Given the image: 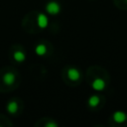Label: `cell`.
<instances>
[{"mask_svg":"<svg viewBox=\"0 0 127 127\" xmlns=\"http://www.w3.org/2000/svg\"><path fill=\"white\" fill-rule=\"evenodd\" d=\"M45 120H46L45 123H40L41 126H44V127H59V123H57L54 119H52V118H45Z\"/></svg>","mask_w":127,"mask_h":127,"instance_id":"11","label":"cell"},{"mask_svg":"<svg viewBox=\"0 0 127 127\" xmlns=\"http://www.w3.org/2000/svg\"><path fill=\"white\" fill-rule=\"evenodd\" d=\"M101 96L98 95V94H92L88 97L87 99V105L89 108H92V109H95L97 108L100 104H101Z\"/></svg>","mask_w":127,"mask_h":127,"instance_id":"9","label":"cell"},{"mask_svg":"<svg viewBox=\"0 0 127 127\" xmlns=\"http://www.w3.org/2000/svg\"><path fill=\"white\" fill-rule=\"evenodd\" d=\"M50 50H52L50 43L45 41H41L35 46V54L39 57H46L50 55Z\"/></svg>","mask_w":127,"mask_h":127,"instance_id":"7","label":"cell"},{"mask_svg":"<svg viewBox=\"0 0 127 127\" xmlns=\"http://www.w3.org/2000/svg\"><path fill=\"white\" fill-rule=\"evenodd\" d=\"M21 81V77L18 71L11 67L7 66L0 69V91H12L16 89Z\"/></svg>","mask_w":127,"mask_h":127,"instance_id":"1","label":"cell"},{"mask_svg":"<svg viewBox=\"0 0 127 127\" xmlns=\"http://www.w3.org/2000/svg\"><path fill=\"white\" fill-rule=\"evenodd\" d=\"M112 119L118 123V124H122L124 123L125 121H127V114L123 111H116L113 113L112 115Z\"/></svg>","mask_w":127,"mask_h":127,"instance_id":"10","label":"cell"},{"mask_svg":"<svg viewBox=\"0 0 127 127\" xmlns=\"http://www.w3.org/2000/svg\"><path fill=\"white\" fill-rule=\"evenodd\" d=\"M63 78L67 84L75 85L81 81V72L76 66H67L63 70Z\"/></svg>","mask_w":127,"mask_h":127,"instance_id":"2","label":"cell"},{"mask_svg":"<svg viewBox=\"0 0 127 127\" xmlns=\"http://www.w3.org/2000/svg\"><path fill=\"white\" fill-rule=\"evenodd\" d=\"M46 13L51 16H57L62 12V6L57 0H50L45 5Z\"/></svg>","mask_w":127,"mask_h":127,"instance_id":"6","label":"cell"},{"mask_svg":"<svg viewBox=\"0 0 127 127\" xmlns=\"http://www.w3.org/2000/svg\"><path fill=\"white\" fill-rule=\"evenodd\" d=\"M36 25L39 30H45L49 26V18L47 14L43 12H39L36 15Z\"/></svg>","mask_w":127,"mask_h":127,"instance_id":"8","label":"cell"},{"mask_svg":"<svg viewBox=\"0 0 127 127\" xmlns=\"http://www.w3.org/2000/svg\"><path fill=\"white\" fill-rule=\"evenodd\" d=\"M89 80H90V86L95 91H102L105 89L107 85V78L104 76L92 74L89 76Z\"/></svg>","mask_w":127,"mask_h":127,"instance_id":"4","label":"cell"},{"mask_svg":"<svg viewBox=\"0 0 127 127\" xmlns=\"http://www.w3.org/2000/svg\"><path fill=\"white\" fill-rule=\"evenodd\" d=\"M23 102L18 99V98H11L7 104H6V110L9 114L11 115H18L19 113H21L22 107H23Z\"/></svg>","mask_w":127,"mask_h":127,"instance_id":"5","label":"cell"},{"mask_svg":"<svg viewBox=\"0 0 127 127\" xmlns=\"http://www.w3.org/2000/svg\"><path fill=\"white\" fill-rule=\"evenodd\" d=\"M10 58L17 64H22L26 61V52L23 47L16 45L11 48Z\"/></svg>","mask_w":127,"mask_h":127,"instance_id":"3","label":"cell"},{"mask_svg":"<svg viewBox=\"0 0 127 127\" xmlns=\"http://www.w3.org/2000/svg\"><path fill=\"white\" fill-rule=\"evenodd\" d=\"M122 7L127 8V0H124V4H123V6H122Z\"/></svg>","mask_w":127,"mask_h":127,"instance_id":"12","label":"cell"}]
</instances>
